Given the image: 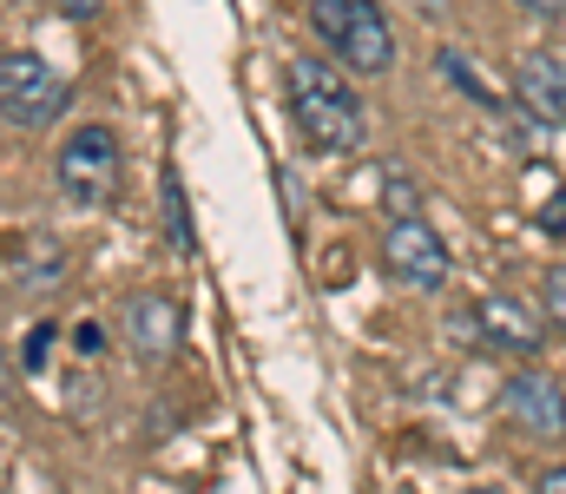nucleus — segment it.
<instances>
[{"label":"nucleus","instance_id":"nucleus-12","mask_svg":"<svg viewBox=\"0 0 566 494\" xmlns=\"http://www.w3.org/2000/svg\"><path fill=\"white\" fill-rule=\"evenodd\" d=\"M547 324L566 336V264L560 271H547Z\"/></svg>","mask_w":566,"mask_h":494},{"label":"nucleus","instance_id":"nucleus-2","mask_svg":"<svg viewBox=\"0 0 566 494\" xmlns=\"http://www.w3.org/2000/svg\"><path fill=\"white\" fill-rule=\"evenodd\" d=\"M310 27L343 66H356L369 80H382L396 66V27L376 0H310Z\"/></svg>","mask_w":566,"mask_h":494},{"label":"nucleus","instance_id":"nucleus-18","mask_svg":"<svg viewBox=\"0 0 566 494\" xmlns=\"http://www.w3.org/2000/svg\"><path fill=\"white\" fill-rule=\"evenodd\" d=\"M541 488H554V494H566V469H547V475H541Z\"/></svg>","mask_w":566,"mask_h":494},{"label":"nucleus","instance_id":"nucleus-11","mask_svg":"<svg viewBox=\"0 0 566 494\" xmlns=\"http://www.w3.org/2000/svg\"><path fill=\"white\" fill-rule=\"evenodd\" d=\"M434 66H441V73H448V80H454V86H461L468 99H481V106H494V113H507V99H501V93H494V86H488V80H481V73H474V66H468L461 53H454V46H448V53H441Z\"/></svg>","mask_w":566,"mask_h":494},{"label":"nucleus","instance_id":"nucleus-16","mask_svg":"<svg viewBox=\"0 0 566 494\" xmlns=\"http://www.w3.org/2000/svg\"><path fill=\"white\" fill-rule=\"evenodd\" d=\"M46 343H53V329L40 324V329H33V343H27V362H40V356H46Z\"/></svg>","mask_w":566,"mask_h":494},{"label":"nucleus","instance_id":"nucleus-8","mask_svg":"<svg viewBox=\"0 0 566 494\" xmlns=\"http://www.w3.org/2000/svg\"><path fill=\"white\" fill-rule=\"evenodd\" d=\"M474 324H481V343H494V349H507V356H534L541 349V317L521 304V297H481L474 304Z\"/></svg>","mask_w":566,"mask_h":494},{"label":"nucleus","instance_id":"nucleus-3","mask_svg":"<svg viewBox=\"0 0 566 494\" xmlns=\"http://www.w3.org/2000/svg\"><path fill=\"white\" fill-rule=\"evenodd\" d=\"M66 99H73V86H66V73H60L53 60H40V53H7V60H0V113H7L20 133L53 126V119L66 113Z\"/></svg>","mask_w":566,"mask_h":494},{"label":"nucleus","instance_id":"nucleus-14","mask_svg":"<svg viewBox=\"0 0 566 494\" xmlns=\"http://www.w3.org/2000/svg\"><path fill=\"white\" fill-rule=\"evenodd\" d=\"M541 231H554V238H566V191H554V198L541 204Z\"/></svg>","mask_w":566,"mask_h":494},{"label":"nucleus","instance_id":"nucleus-17","mask_svg":"<svg viewBox=\"0 0 566 494\" xmlns=\"http://www.w3.org/2000/svg\"><path fill=\"white\" fill-rule=\"evenodd\" d=\"M60 7H66L73 20H93V13H99V0H60Z\"/></svg>","mask_w":566,"mask_h":494},{"label":"nucleus","instance_id":"nucleus-6","mask_svg":"<svg viewBox=\"0 0 566 494\" xmlns=\"http://www.w3.org/2000/svg\"><path fill=\"white\" fill-rule=\"evenodd\" d=\"M501 409H507V422H514V429H527V435H541V442H560V435H566V396H560V382H554V376H541V369L507 376Z\"/></svg>","mask_w":566,"mask_h":494},{"label":"nucleus","instance_id":"nucleus-4","mask_svg":"<svg viewBox=\"0 0 566 494\" xmlns=\"http://www.w3.org/2000/svg\"><path fill=\"white\" fill-rule=\"evenodd\" d=\"M382 271L396 284H409V291H441L448 284V244H441V231L428 224L422 211L389 218V231H382Z\"/></svg>","mask_w":566,"mask_h":494},{"label":"nucleus","instance_id":"nucleus-10","mask_svg":"<svg viewBox=\"0 0 566 494\" xmlns=\"http://www.w3.org/2000/svg\"><path fill=\"white\" fill-rule=\"evenodd\" d=\"M158 204H165V238H171V251L178 257H191V204H185V178L165 165V178H158Z\"/></svg>","mask_w":566,"mask_h":494},{"label":"nucleus","instance_id":"nucleus-13","mask_svg":"<svg viewBox=\"0 0 566 494\" xmlns=\"http://www.w3.org/2000/svg\"><path fill=\"white\" fill-rule=\"evenodd\" d=\"M382 198H389V211H396V218H402V211H416V185H409L402 171H389V178H382Z\"/></svg>","mask_w":566,"mask_h":494},{"label":"nucleus","instance_id":"nucleus-5","mask_svg":"<svg viewBox=\"0 0 566 494\" xmlns=\"http://www.w3.org/2000/svg\"><path fill=\"white\" fill-rule=\"evenodd\" d=\"M60 191L73 204H113L119 198V139L106 126H80L60 153Z\"/></svg>","mask_w":566,"mask_h":494},{"label":"nucleus","instance_id":"nucleus-7","mask_svg":"<svg viewBox=\"0 0 566 494\" xmlns=\"http://www.w3.org/2000/svg\"><path fill=\"white\" fill-rule=\"evenodd\" d=\"M119 329H126V349H133L139 362H165V356H178L185 317H178V304H165V297H133L126 317H119Z\"/></svg>","mask_w":566,"mask_h":494},{"label":"nucleus","instance_id":"nucleus-1","mask_svg":"<svg viewBox=\"0 0 566 494\" xmlns=\"http://www.w3.org/2000/svg\"><path fill=\"white\" fill-rule=\"evenodd\" d=\"M283 86H290V119H296V133L316 153H356L369 139V113H363V99L349 93V80L336 66L290 60L283 66Z\"/></svg>","mask_w":566,"mask_h":494},{"label":"nucleus","instance_id":"nucleus-9","mask_svg":"<svg viewBox=\"0 0 566 494\" xmlns=\"http://www.w3.org/2000/svg\"><path fill=\"white\" fill-rule=\"evenodd\" d=\"M514 86H521V106L547 126H566V60L554 53H527L514 66Z\"/></svg>","mask_w":566,"mask_h":494},{"label":"nucleus","instance_id":"nucleus-15","mask_svg":"<svg viewBox=\"0 0 566 494\" xmlns=\"http://www.w3.org/2000/svg\"><path fill=\"white\" fill-rule=\"evenodd\" d=\"M521 7H527V13H541V20H560V13H566V0H521Z\"/></svg>","mask_w":566,"mask_h":494}]
</instances>
